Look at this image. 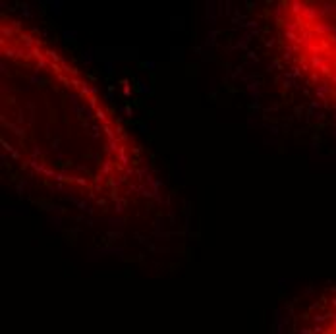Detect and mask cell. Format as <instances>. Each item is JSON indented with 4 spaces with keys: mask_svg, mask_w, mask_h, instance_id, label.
Masks as SVG:
<instances>
[{
    "mask_svg": "<svg viewBox=\"0 0 336 334\" xmlns=\"http://www.w3.org/2000/svg\"><path fill=\"white\" fill-rule=\"evenodd\" d=\"M284 56L305 95L336 128V2H282Z\"/></svg>",
    "mask_w": 336,
    "mask_h": 334,
    "instance_id": "1",
    "label": "cell"
},
{
    "mask_svg": "<svg viewBox=\"0 0 336 334\" xmlns=\"http://www.w3.org/2000/svg\"><path fill=\"white\" fill-rule=\"evenodd\" d=\"M282 334H336V288H325L298 303Z\"/></svg>",
    "mask_w": 336,
    "mask_h": 334,
    "instance_id": "2",
    "label": "cell"
}]
</instances>
